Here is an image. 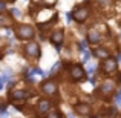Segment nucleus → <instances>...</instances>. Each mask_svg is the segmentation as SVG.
I'll list each match as a JSON object with an SVG mask.
<instances>
[{
    "mask_svg": "<svg viewBox=\"0 0 121 118\" xmlns=\"http://www.w3.org/2000/svg\"><path fill=\"white\" fill-rule=\"evenodd\" d=\"M35 34H37V31H35V28H34L32 25L22 23V25H17V26H15V37H17L18 40H22V41L32 40L34 37H35Z\"/></svg>",
    "mask_w": 121,
    "mask_h": 118,
    "instance_id": "obj_1",
    "label": "nucleus"
},
{
    "mask_svg": "<svg viewBox=\"0 0 121 118\" xmlns=\"http://www.w3.org/2000/svg\"><path fill=\"white\" fill-rule=\"evenodd\" d=\"M23 55L26 57L29 61H39L40 55H41V49L40 44L37 41H29L23 46Z\"/></svg>",
    "mask_w": 121,
    "mask_h": 118,
    "instance_id": "obj_2",
    "label": "nucleus"
},
{
    "mask_svg": "<svg viewBox=\"0 0 121 118\" xmlns=\"http://www.w3.org/2000/svg\"><path fill=\"white\" fill-rule=\"evenodd\" d=\"M115 92H117V83L113 81V80H104V81L101 83L100 89L97 91V94L100 95L101 98H104V100H109V98L113 97Z\"/></svg>",
    "mask_w": 121,
    "mask_h": 118,
    "instance_id": "obj_3",
    "label": "nucleus"
},
{
    "mask_svg": "<svg viewBox=\"0 0 121 118\" xmlns=\"http://www.w3.org/2000/svg\"><path fill=\"white\" fill-rule=\"evenodd\" d=\"M71 17L74 18L75 23H84L89 17H91V8L87 5H77L75 9L72 11Z\"/></svg>",
    "mask_w": 121,
    "mask_h": 118,
    "instance_id": "obj_4",
    "label": "nucleus"
},
{
    "mask_svg": "<svg viewBox=\"0 0 121 118\" xmlns=\"http://www.w3.org/2000/svg\"><path fill=\"white\" fill-rule=\"evenodd\" d=\"M100 69L104 75H115L118 72V60L115 57L110 55L109 58H104L101 60V65H100Z\"/></svg>",
    "mask_w": 121,
    "mask_h": 118,
    "instance_id": "obj_5",
    "label": "nucleus"
},
{
    "mask_svg": "<svg viewBox=\"0 0 121 118\" xmlns=\"http://www.w3.org/2000/svg\"><path fill=\"white\" fill-rule=\"evenodd\" d=\"M69 77L74 83H81L87 78V71H84L81 65H69Z\"/></svg>",
    "mask_w": 121,
    "mask_h": 118,
    "instance_id": "obj_6",
    "label": "nucleus"
},
{
    "mask_svg": "<svg viewBox=\"0 0 121 118\" xmlns=\"http://www.w3.org/2000/svg\"><path fill=\"white\" fill-rule=\"evenodd\" d=\"M40 91L43 92L44 95H48V97H57V95H58V84L51 78L44 80L40 84Z\"/></svg>",
    "mask_w": 121,
    "mask_h": 118,
    "instance_id": "obj_7",
    "label": "nucleus"
},
{
    "mask_svg": "<svg viewBox=\"0 0 121 118\" xmlns=\"http://www.w3.org/2000/svg\"><path fill=\"white\" fill-rule=\"evenodd\" d=\"M49 41L55 48L63 46V43H65V29H63V28H57V29H54L52 32H51V35H49Z\"/></svg>",
    "mask_w": 121,
    "mask_h": 118,
    "instance_id": "obj_8",
    "label": "nucleus"
},
{
    "mask_svg": "<svg viewBox=\"0 0 121 118\" xmlns=\"http://www.w3.org/2000/svg\"><path fill=\"white\" fill-rule=\"evenodd\" d=\"M35 109H37V114L40 115H44V114L51 112L52 110V101L49 98H40L35 104Z\"/></svg>",
    "mask_w": 121,
    "mask_h": 118,
    "instance_id": "obj_9",
    "label": "nucleus"
},
{
    "mask_svg": "<svg viewBox=\"0 0 121 118\" xmlns=\"http://www.w3.org/2000/svg\"><path fill=\"white\" fill-rule=\"evenodd\" d=\"M31 92H28L26 89H15V91L9 92V100L11 101H25L26 98L31 97Z\"/></svg>",
    "mask_w": 121,
    "mask_h": 118,
    "instance_id": "obj_10",
    "label": "nucleus"
},
{
    "mask_svg": "<svg viewBox=\"0 0 121 118\" xmlns=\"http://www.w3.org/2000/svg\"><path fill=\"white\" fill-rule=\"evenodd\" d=\"M74 112L80 117H91L92 114V106L89 103H77L74 104Z\"/></svg>",
    "mask_w": 121,
    "mask_h": 118,
    "instance_id": "obj_11",
    "label": "nucleus"
},
{
    "mask_svg": "<svg viewBox=\"0 0 121 118\" xmlns=\"http://www.w3.org/2000/svg\"><path fill=\"white\" fill-rule=\"evenodd\" d=\"M12 25H14L12 12H8V11L0 9V26H2V28H11Z\"/></svg>",
    "mask_w": 121,
    "mask_h": 118,
    "instance_id": "obj_12",
    "label": "nucleus"
},
{
    "mask_svg": "<svg viewBox=\"0 0 121 118\" xmlns=\"http://www.w3.org/2000/svg\"><path fill=\"white\" fill-rule=\"evenodd\" d=\"M92 55L98 60H104V58H109L112 54H110V51L107 49V48L98 46V48H94V49H92Z\"/></svg>",
    "mask_w": 121,
    "mask_h": 118,
    "instance_id": "obj_13",
    "label": "nucleus"
},
{
    "mask_svg": "<svg viewBox=\"0 0 121 118\" xmlns=\"http://www.w3.org/2000/svg\"><path fill=\"white\" fill-rule=\"evenodd\" d=\"M103 40V35H101V32L98 29H89L87 32V41L91 44H98L100 41Z\"/></svg>",
    "mask_w": 121,
    "mask_h": 118,
    "instance_id": "obj_14",
    "label": "nucleus"
},
{
    "mask_svg": "<svg viewBox=\"0 0 121 118\" xmlns=\"http://www.w3.org/2000/svg\"><path fill=\"white\" fill-rule=\"evenodd\" d=\"M44 118H65V114L61 110H51V112L46 114Z\"/></svg>",
    "mask_w": 121,
    "mask_h": 118,
    "instance_id": "obj_15",
    "label": "nucleus"
},
{
    "mask_svg": "<svg viewBox=\"0 0 121 118\" xmlns=\"http://www.w3.org/2000/svg\"><path fill=\"white\" fill-rule=\"evenodd\" d=\"M61 61H58V63H55V65H54V68H52V71H51V75H54L55 74V72H58V68H61Z\"/></svg>",
    "mask_w": 121,
    "mask_h": 118,
    "instance_id": "obj_16",
    "label": "nucleus"
},
{
    "mask_svg": "<svg viewBox=\"0 0 121 118\" xmlns=\"http://www.w3.org/2000/svg\"><path fill=\"white\" fill-rule=\"evenodd\" d=\"M43 3H44V6H54L57 3V0H43Z\"/></svg>",
    "mask_w": 121,
    "mask_h": 118,
    "instance_id": "obj_17",
    "label": "nucleus"
},
{
    "mask_svg": "<svg viewBox=\"0 0 121 118\" xmlns=\"http://www.w3.org/2000/svg\"><path fill=\"white\" fill-rule=\"evenodd\" d=\"M100 5H110L112 3V0H97Z\"/></svg>",
    "mask_w": 121,
    "mask_h": 118,
    "instance_id": "obj_18",
    "label": "nucleus"
},
{
    "mask_svg": "<svg viewBox=\"0 0 121 118\" xmlns=\"http://www.w3.org/2000/svg\"><path fill=\"white\" fill-rule=\"evenodd\" d=\"M11 12H12V14H14V15H17V17H18V15H22V12L18 11L17 8H12V9H11Z\"/></svg>",
    "mask_w": 121,
    "mask_h": 118,
    "instance_id": "obj_19",
    "label": "nucleus"
},
{
    "mask_svg": "<svg viewBox=\"0 0 121 118\" xmlns=\"http://www.w3.org/2000/svg\"><path fill=\"white\" fill-rule=\"evenodd\" d=\"M2 89H3V80L0 78V91H2Z\"/></svg>",
    "mask_w": 121,
    "mask_h": 118,
    "instance_id": "obj_20",
    "label": "nucleus"
},
{
    "mask_svg": "<svg viewBox=\"0 0 121 118\" xmlns=\"http://www.w3.org/2000/svg\"><path fill=\"white\" fill-rule=\"evenodd\" d=\"M3 107H5V104H3V103H2V100H0V110H2Z\"/></svg>",
    "mask_w": 121,
    "mask_h": 118,
    "instance_id": "obj_21",
    "label": "nucleus"
},
{
    "mask_svg": "<svg viewBox=\"0 0 121 118\" xmlns=\"http://www.w3.org/2000/svg\"><path fill=\"white\" fill-rule=\"evenodd\" d=\"M3 2H9V3H11V2H15V0H3Z\"/></svg>",
    "mask_w": 121,
    "mask_h": 118,
    "instance_id": "obj_22",
    "label": "nucleus"
},
{
    "mask_svg": "<svg viewBox=\"0 0 121 118\" xmlns=\"http://www.w3.org/2000/svg\"><path fill=\"white\" fill-rule=\"evenodd\" d=\"M118 97H121V89H120V92H118Z\"/></svg>",
    "mask_w": 121,
    "mask_h": 118,
    "instance_id": "obj_23",
    "label": "nucleus"
}]
</instances>
